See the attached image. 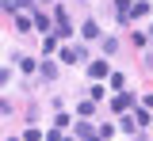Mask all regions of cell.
I'll use <instances>...</instances> for the list:
<instances>
[{
    "label": "cell",
    "instance_id": "1",
    "mask_svg": "<svg viewBox=\"0 0 153 141\" xmlns=\"http://www.w3.org/2000/svg\"><path fill=\"white\" fill-rule=\"evenodd\" d=\"M84 57H88V54H84L80 46H76V50H61V61H69V65H76V61H84Z\"/></svg>",
    "mask_w": 153,
    "mask_h": 141
},
{
    "label": "cell",
    "instance_id": "2",
    "mask_svg": "<svg viewBox=\"0 0 153 141\" xmlns=\"http://www.w3.org/2000/svg\"><path fill=\"white\" fill-rule=\"evenodd\" d=\"M115 12H119V23L130 19V0H115Z\"/></svg>",
    "mask_w": 153,
    "mask_h": 141
},
{
    "label": "cell",
    "instance_id": "3",
    "mask_svg": "<svg viewBox=\"0 0 153 141\" xmlns=\"http://www.w3.org/2000/svg\"><path fill=\"white\" fill-rule=\"evenodd\" d=\"M130 103H134V95H130V92H123V95H115V111H126Z\"/></svg>",
    "mask_w": 153,
    "mask_h": 141
},
{
    "label": "cell",
    "instance_id": "4",
    "mask_svg": "<svg viewBox=\"0 0 153 141\" xmlns=\"http://www.w3.org/2000/svg\"><path fill=\"white\" fill-rule=\"evenodd\" d=\"M146 12H149V4H146V0H134V4H130V15H138V19H142Z\"/></svg>",
    "mask_w": 153,
    "mask_h": 141
},
{
    "label": "cell",
    "instance_id": "5",
    "mask_svg": "<svg viewBox=\"0 0 153 141\" xmlns=\"http://www.w3.org/2000/svg\"><path fill=\"white\" fill-rule=\"evenodd\" d=\"M88 73L100 80V76H107V65H103V61H92V69H88Z\"/></svg>",
    "mask_w": 153,
    "mask_h": 141
},
{
    "label": "cell",
    "instance_id": "6",
    "mask_svg": "<svg viewBox=\"0 0 153 141\" xmlns=\"http://www.w3.org/2000/svg\"><path fill=\"white\" fill-rule=\"evenodd\" d=\"M80 31H84V38H96V35H100V27H96V23H92V19L84 23V27H80Z\"/></svg>",
    "mask_w": 153,
    "mask_h": 141
},
{
    "label": "cell",
    "instance_id": "7",
    "mask_svg": "<svg viewBox=\"0 0 153 141\" xmlns=\"http://www.w3.org/2000/svg\"><path fill=\"white\" fill-rule=\"evenodd\" d=\"M76 134H80V137L88 141V137H92V126H88V122H76Z\"/></svg>",
    "mask_w": 153,
    "mask_h": 141
},
{
    "label": "cell",
    "instance_id": "8",
    "mask_svg": "<svg viewBox=\"0 0 153 141\" xmlns=\"http://www.w3.org/2000/svg\"><path fill=\"white\" fill-rule=\"evenodd\" d=\"M27 141H42V130H27Z\"/></svg>",
    "mask_w": 153,
    "mask_h": 141
},
{
    "label": "cell",
    "instance_id": "9",
    "mask_svg": "<svg viewBox=\"0 0 153 141\" xmlns=\"http://www.w3.org/2000/svg\"><path fill=\"white\" fill-rule=\"evenodd\" d=\"M0 84H8V69H0Z\"/></svg>",
    "mask_w": 153,
    "mask_h": 141
},
{
    "label": "cell",
    "instance_id": "10",
    "mask_svg": "<svg viewBox=\"0 0 153 141\" xmlns=\"http://www.w3.org/2000/svg\"><path fill=\"white\" fill-rule=\"evenodd\" d=\"M149 57H153V27H149Z\"/></svg>",
    "mask_w": 153,
    "mask_h": 141
}]
</instances>
